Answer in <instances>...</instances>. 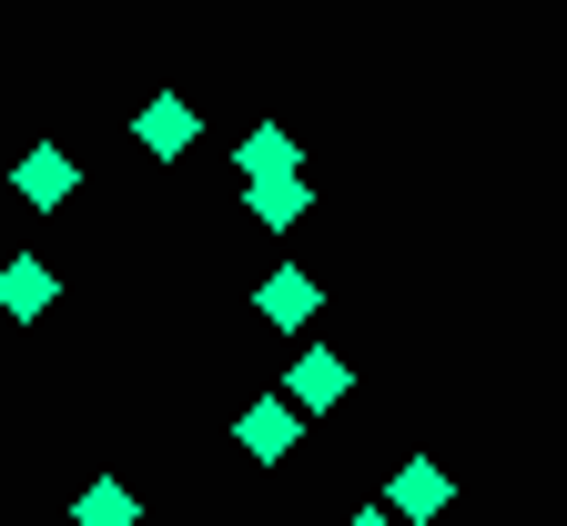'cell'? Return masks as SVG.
<instances>
[{"label":"cell","mask_w":567,"mask_h":526,"mask_svg":"<svg viewBox=\"0 0 567 526\" xmlns=\"http://www.w3.org/2000/svg\"><path fill=\"white\" fill-rule=\"evenodd\" d=\"M234 173L244 183H274V173H305V153H295V132H284V122H254L234 142Z\"/></svg>","instance_id":"9c48e42d"},{"label":"cell","mask_w":567,"mask_h":526,"mask_svg":"<svg viewBox=\"0 0 567 526\" xmlns=\"http://www.w3.org/2000/svg\"><path fill=\"white\" fill-rule=\"evenodd\" d=\"M244 213L264 223V234H295V223L315 213V183H305V173H274V183H244Z\"/></svg>","instance_id":"ba28073f"},{"label":"cell","mask_w":567,"mask_h":526,"mask_svg":"<svg viewBox=\"0 0 567 526\" xmlns=\"http://www.w3.org/2000/svg\"><path fill=\"white\" fill-rule=\"evenodd\" d=\"M254 314H264L274 334H305V324L324 314V283H315V274H295V264H274V274L254 283Z\"/></svg>","instance_id":"277c9868"},{"label":"cell","mask_w":567,"mask_h":526,"mask_svg":"<svg viewBox=\"0 0 567 526\" xmlns=\"http://www.w3.org/2000/svg\"><path fill=\"white\" fill-rule=\"evenodd\" d=\"M234 435H244V456H254V466H284V456L305 445V415L284 405V395H254V405L234 415Z\"/></svg>","instance_id":"5b68a950"},{"label":"cell","mask_w":567,"mask_h":526,"mask_svg":"<svg viewBox=\"0 0 567 526\" xmlns=\"http://www.w3.org/2000/svg\"><path fill=\"white\" fill-rule=\"evenodd\" d=\"M274 395L315 425V415H334V405L354 395V364H344L334 344H295V364H284V385H274Z\"/></svg>","instance_id":"6da1fadb"},{"label":"cell","mask_w":567,"mask_h":526,"mask_svg":"<svg viewBox=\"0 0 567 526\" xmlns=\"http://www.w3.org/2000/svg\"><path fill=\"white\" fill-rule=\"evenodd\" d=\"M51 305H61V274L41 254H11V264H0V314H11V324H41Z\"/></svg>","instance_id":"8992f818"},{"label":"cell","mask_w":567,"mask_h":526,"mask_svg":"<svg viewBox=\"0 0 567 526\" xmlns=\"http://www.w3.org/2000/svg\"><path fill=\"white\" fill-rule=\"evenodd\" d=\"M132 142H142V153H153V163H183L193 142H203V112H193L183 92H153V102L132 112Z\"/></svg>","instance_id":"3957f363"},{"label":"cell","mask_w":567,"mask_h":526,"mask_svg":"<svg viewBox=\"0 0 567 526\" xmlns=\"http://www.w3.org/2000/svg\"><path fill=\"white\" fill-rule=\"evenodd\" d=\"M344 526H395V516H385V506H354V516H344Z\"/></svg>","instance_id":"8fae6325"},{"label":"cell","mask_w":567,"mask_h":526,"mask_svg":"<svg viewBox=\"0 0 567 526\" xmlns=\"http://www.w3.org/2000/svg\"><path fill=\"white\" fill-rule=\"evenodd\" d=\"M375 506H385L395 526H436V516L456 506V486H446V466H436V456H405V466L385 476V496H375Z\"/></svg>","instance_id":"7a4b0ae2"},{"label":"cell","mask_w":567,"mask_h":526,"mask_svg":"<svg viewBox=\"0 0 567 526\" xmlns=\"http://www.w3.org/2000/svg\"><path fill=\"white\" fill-rule=\"evenodd\" d=\"M71 516H82V526H142V506H132V486H122V476H92Z\"/></svg>","instance_id":"30bf717a"},{"label":"cell","mask_w":567,"mask_h":526,"mask_svg":"<svg viewBox=\"0 0 567 526\" xmlns=\"http://www.w3.org/2000/svg\"><path fill=\"white\" fill-rule=\"evenodd\" d=\"M11 183H21V203H41V213H61L71 193H82V163H71V153H61V142H31V153H21V173H11Z\"/></svg>","instance_id":"52a82bcc"}]
</instances>
